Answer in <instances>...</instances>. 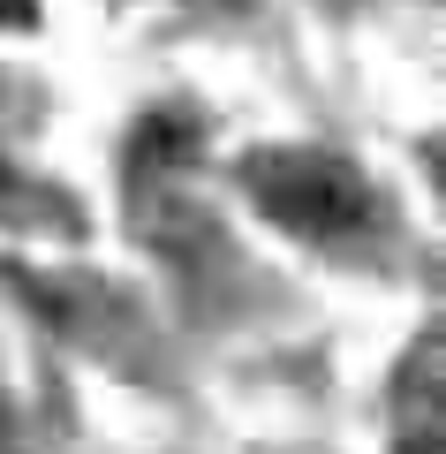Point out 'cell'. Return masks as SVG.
Segmentation results:
<instances>
[{"label":"cell","instance_id":"obj_1","mask_svg":"<svg viewBox=\"0 0 446 454\" xmlns=\"http://www.w3.org/2000/svg\"><path fill=\"white\" fill-rule=\"evenodd\" d=\"M242 182H250V197L272 212L280 227H295V235H310V243H348V235H364L371 227V182L364 167L333 160V152H250V167H242Z\"/></svg>","mask_w":446,"mask_h":454},{"label":"cell","instance_id":"obj_2","mask_svg":"<svg viewBox=\"0 0 446 454\" xmlns=\"http://www.w3.org/2000/svg\"><path fill=\"white\" fill-rule=\"evenodd\" d=\"M401 454H439V417H409V439Z\"/></svg>","mask_w":446,"mask_h":454},{"label":"cell","instance_id":"obj_3","mask_svg":"<svg viewBox=\"0 0 446 454\" xmlns=\"http://www.w3.org/2000/svg\"><path fill=\"white\" fill-rule=\"evenodd\" d=\"M0 23H31V0H0Z\"/></svg>","mask_w":446,"mask_h":454},{"label":"cell","instance_id":"obj_4","mask_svg":"<svg viewBox=\"0 0 446 454\" xmlns=\"http://www.w3.org/2000/svg\"><path fill=\"white\" fill-rule=\"evenodd\" d=\"M0 454H23V439L8 432V417H0Z\"/></svg>","mask_w":446,"mask_h":454}]
</instances>
